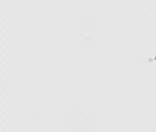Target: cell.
I'll use <instances>...</instances> for the list:
<instances>
[{
    "mask_svg": "<svg viewBox=\"0 0 156 132\" xmlns=\"http://www.w3.org/2000/svg\"><path fill=\"white\" fill-rule=\"evenodd\" d=\"M125 19L123 15L120 13H114L111 15V28L115 31H120L124 28Z\"/></svg>",
    "mask_w": 156,
    "mask_h": 132,
    "instance_id": "obj_1",
    "label": "cell"
},
{
    "mask_svg": "<svg viewBox=\"0 0 156 132\" xmlns=\"http://www.w3.org/2000/svg\"><path fill=\"white\" fill-rule=\"evenodd\" d=\"M45 120V115L43 111L39 109H34L30 112V122L34 125H40Z\"/></svg>",
    "mask_w": 156,
    "mask_h": 132,
    "instance_id": "obj_2",
    "label": "cell"
}]
</instances>
